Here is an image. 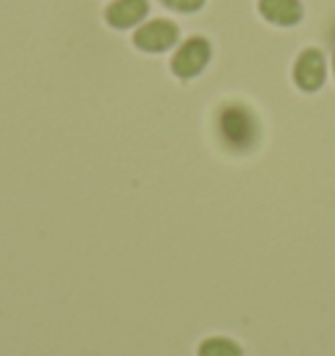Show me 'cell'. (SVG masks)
Returning a JSON list of instances; mask_svg holds the SVG:
<instances>
[{
  "instance_id": "obj_8",
  "label": "cell",
  "mask_w": 335,
  "mask_h": 356,
  "mask_svg": "<svg viewBox=\"0 0 335 356\" xmlns=\"http://www.w3.org/2000/svg\"><path fill=\"white\" fill-rule=\"evenodd\" d=\"M168 8H173V11H181V13H191V11H199L202 6H204V0H163Z\"/></svg>"
},
{
  "instance_id": "obj_6",
  "label": "cell",
  "mask_w": 335,
  "mask_h": 356,
  "mask_svg": "<svg viewBox=\"0 0 335 356\" xmlns=\"http://www.w3.org/2000/svg\"><path fill=\"white\" fill-rule=\"evenodd\" d=\"M259 13L278 26H293L304 16L299 0H259Z\"/></svg>"
},
{
  "instance_id": "obj_7",
  "label": "cell",
  "mask_w": 335,
  "mask_h": 356,
  "mask_svg": "<svg viewBox=\"0 0 335 356\" xmlns=\"http://www.w3.org/2000/svg\"><path fill=\"white\" fill-rule=\"evenodd\" d=\"M199 356H241V348L228 338H210L202 343Z\"/></svg>"
},
{
  "instance_id": "obj_9",
  "label": "cell",
  "mask_w": 335,
  "mask_h": 356,
  "mask_svg": "<svg viewBox=\"0 0 335 356\" xmlns=\"http://www.w3.org/2000/svg\"><path fill=\"white\" fill-rule=\"evenodd\" d=\"M333 71H335V56H333Z\"/></svg>"
},
{
  "instance_id": "obj_2",
  "label": "cell",
  "mask_w": 335,
  "mask_h": 356,
  "mask_svg": "<svg viewBox=\"0 0 335 356\" xmlns=\"http://www.w3.org/2000/svg\"><path fill=\"white\" fill-rule=\"evenodd\" d=\"M213 58V47L202 37H189L170 58V71L179 79H194L204 71V66Z\"/></svg>"
},
{
  "instance_id": "obj_3",
  "label": "cell",
  "mask_w": 335,
  "mask_h": 356,
  "mask_svg": "<svg viewBox=\"0 0 335 356\" xmlns=\"http://www.w3.org/2000/svg\"><path fill=\"white\" fill-rule=\"evenodd\" d=\"M179 42V26L165 19L142 24L134 32V44L145 53H165Z\"/></svg>"
},
{
  "instance_id": "obj_5",
  "label": "cell",
  "mask_w": 335,
  "mask_h": 356,
  "mask_svg": "<svg viewBox=\"0 0 335 356\" xmlns=\"http://www.w3.org/2000/svg\"><path fill=\"white\" fill-rule=\"evenodd\" d=\"M293 79L304 92H314L325 81V56L314 47H307L293 63Z\"/></svg>"
},
{
  "instance_id": "obj_1",
  "label": "cell",
  "mask_w": 335,
  "mask_h": 356,
  "mask_svg": "<svg viewBox=\"0 0 335 356\" xmlns=\"http://www.w3.org/2000/svg\"><path fill=\"white\" fill-rule=\"evenodd\" d=\"M218 139L234 152H246L257 142V121L244 105H223L215 118Z\"/></svg>"
},
{
  "instance_id": "obj_4",
  "label": "cell",
  "mask_w": 335,
  "mask_h": 356,
  "mask_svg": "<svg viewBox=\"0 0 335 356\" xmlns=\"http://www.w3.org/2000/svg\"><path fill=\"white\" fill-rule=\"evenodd\" d=\"M149 13L147 0H113L105 6L102 19L111 29H131L136 24H142Z\"/></svg>"
}]
</instances>
